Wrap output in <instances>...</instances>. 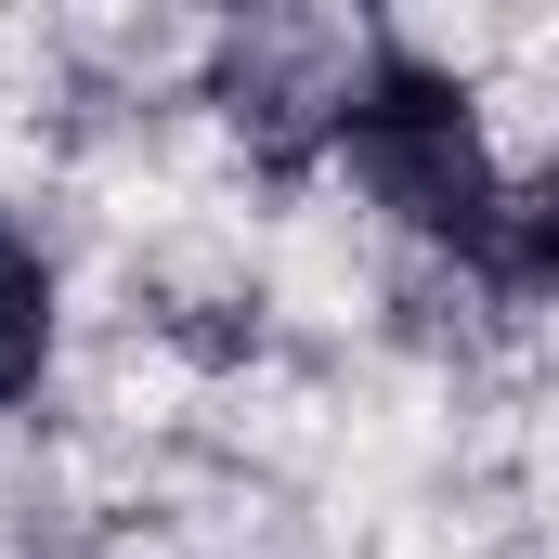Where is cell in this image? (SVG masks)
<instances>
[{
  "label": "cell",
  "mask_w": 559,
  "mask_h": 559,
  "mask_svg": "<svg viewBox=\"0 0 559 559\" xmlns=\"http://www.w3.org/2000/svg\"><path fill=\"white\" fill-rule=\"evenodd\" d=\"M338 156H352V182L391 209V222H417V235H455V248H495V156H481V118H468V92L417 66V52H378L365 79H352V105H338Z\"/></svg>",
  "instance_id": "cell-1"
},
{
  "label": "cell",
  "mask_w": 559,
  "mask_h": 559,
  "mask_svg": "<svg viewBox=\"0 0 559 559\" xmlns=\"http://www.w3.org/2000/svg\"><path fill=\"white\" fill-rule=\"evenodd\" d=\"M39 365H52V274L26 235H0V404H26Z\"/></svg>",
  "instance_id": "cell-2"
},
{
  "label": "cell",
  "mask_w": 559,
  "mask_h": 559,
  "mask_svg": "<svg viewBox=\"0 0 559 559\" xmlns=\"http://www.w3.org/2000/svg\"><path fill=\"white\" fill-rule=\"evenodd\" d=\"M495 274L534 286V299H559V169H547V182H521V195L495 209Z\"/></svg>",
  "instance_id": "cell-3"
}]
</instances>
